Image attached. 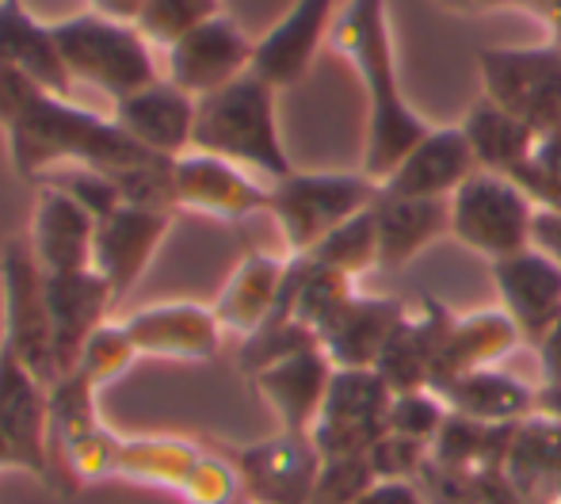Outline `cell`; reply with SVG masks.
I'll use <instances>...</instances> for the list:
<instances>
[{"label":"cell","instance_id":"cell-1","mask_svg":"<svg viewBox=\"0 0 561 504\" xmlns=\"http://www.w3.org/2000/svg\"><path fill=\"white\" fill-rule=\"evenodd\" d=\"M0 126L8 134V157H12L15 176L35 180V184L58 169H96L115 180L126 169L161 161L157 153L141 149L115 119L84 112L73 100L54 96L38 84Z\"/></svg>","mask_w":561,"mask_h":504},{"label":"cell","instance_id":"cell-2","mask_svg":"<svg viewBox=\"0 0 561 504\" xmlns=\"http://www.w3.org/2000/svg\"><path fill=\"white\" fill-rule=\"evenodd\" d=\"M336 54L352 61L355 77L367 96V141H363V172L382 184L413 146L432 130L421 115L409 107L398 81V58H393L390 12L386 0H347L333 20L329 35Z\"/></svg>","mask_w":561,"mask_h":504},{"label":"cell","instance_id":"cell-3","mask_svg":"<svg viewBox=\"0 0 561 504\" xmlns=\"http://www.w3.org/2000/svg\"><path fill=\"white\" fill-rule=\"evenodd\" d=\"M192 149L215 153L226 161L249 169L264 184L290 176L287 149L279 138V119H275V89L260 81L256 73L237 77L222 92H210L195 107V138Z\"/></svg>","mask_w":561,"mask_h":504},{"label":"cell","instance_id":"cell-4","mask_svg":"<svg viewBox=\"0 0 561 504\" xmlns=\"http://www.w3.org/2000/svg\"><path fill=\"white\" fill-rule=\"evenodd\" d=\"M50 31L73 84H89V89L112 96L115 104L164 77L157 50L138 35L134 23L77 12L61 23H50Z\"/></svg>","mask_w":561,"mask_h":504},{"label":"cell","instance_id":"cell-5","mask_svg":"<svg viewBox=\"0 0 561 504\" xmlns=\"http://www.w3.org/2000/svg\"><path fill=\"white\" fill-rule=\"evenodd\" d=\"M378 184L367 172H290L275 180L267 215L279 226L287 256H310L347 218L375 207Z\"/></svg>","mask_w":561,"mask_h":504},{"label":"cell","instance_id":"cell-6","mask_svg":"<svg viewBox=\"0 0 561 504\" xmlns=\"http://www.w3.org/2000/svg\"><path fill=\"white\" fill-rule=\"evenodd\" d=\"M0 310H4L0 344L43 386L58 382L61 371L50 306H46V279L27 238H12L0 249Z\"/></svg>","mask_w":561,"mask_h":504},{"label":"cell","instance_id":"cell-7","mask_svg":"<svg viewBox=\"0 0 561 504\" xmlns=\"http://www.w3.org/2000/svg\"><path fill=\"white\" fill-rule=\"evenodd\" d=\"M447 203L450 238L485 256L489 264L531 245L535 203L519 192L516 180L501 176V172H473Z\"/></svg>","mask_w":561,"mask_h":504},{"label":"cell","instance_id":"cell-8","mask_svg":"<svg viewBox=\"0 0 561 504\" xmlns=\"http://www.w3.org/2000/svg\"><path fill=\"white\" fill-rule=\"evenodd\" d=\"M481 89L496 107L535 126L539 134L561 130V50L539 46H489L481 50Z\"/></svg>","mask_w":561,"mask_h":504},{"label":"cell","instance_id":"cell-9","mask_svg":"<svg viewBox=\"0 0 561 504\" xmlns=\"http://www.w3.org/2000/svg\"><path fill=\"white\" fill-rule=\"evenodd\" d=\"M393 390L375 367H336L310 436L321 459L367 455L390 432Z\"/></svg>","mask_w":561,"mask_h":504},{"label":"cell","instance_id":"cell-10","mask_svg":"<svg viewBox=\"0 0 561 504\" xmlns=\"http://www.w3.org/2000/svg\"><path fill=\"white\" fill-rule=\"evenodd\" d=\"M249 504H310L321 470V451L310 432H275L229 451Z\"/></svg>","mask_w":561,"mask_h":504},{"label":"cell","instance_id":"cell-11","mask_svg":"<svg viewBox=\"0 0 561 504\" xmlns=\"http://www.w3.org/2000/svg\"><path fill=\"white\" fill-rule=\"evenodd\" d=\"M46 393H50V386L38 382L0 344V470H23L50 490Z\"/></svg>","mask_w":561,"mask_h":504},{"label":"cell","instance_id":"cell-12","mask_svg":"<svg viewBox=\"0 0 561 504\" xmlns=\"http://www.w3.org/2000/svg\"><path fill=\"white\" fill-rule=\"evenodd\" d=\"M252 50H256V43L222 12L215 20L199 23L195 31H187L180 43H172L164 50V81L184 89L187 96L203 100L249 73Z\"/></svg>","mask_w":561,"mask_h":504},{"label":"cell","instance_id":"cell-13","mask_svg":"<svg viewBox=\"0 0 561 504\" xmlns=\"http://www.w3.org/2000/svg\"><path fill=\"white\" fill-rule=\"evenodd\" d=\"M172 187H176V210L207 215L218 222H244L249 215L267 210L272 199V184L226 157L199 149H187L172 161Z\"/></svg>","mask_w":561,"mask_h":504},{"label":"cell","instance_id":"cell-14","mask_svg":"<svg viewBox=\"0 0 561 504\" xmlns=\"http://www.w3.org/2000/svg\"><path fill=\"white\" fill-rule=\"evenodd\" d=\"M172 230L169 210H149V207H115L112 215L96 218V241H92V272L112 287L115 298H123L149 260L157 256L164 233Z\"/></svg>","mask_w":561,"mask_h":504},{"label":"cell","instance_id":"cell-15","mask_svg":"<svg viewBox=\"0 0 561 504\" xmlns=\"http://www.w3.org/2000/svg\"><path fill=\"white\" fill-rule=\"evenodd\" d=\"M138 356L180 359V364H207L222 348V325L215 310L199 302H161L141 306L123 318Z\"/></svg>","mask_w":561,"mask_h":504},{"label":"cell","instance_id":"cell-16","mask_svg":"<svg viewBox=\"0 0 561 504\" xmlns=\"http://www.w3.org/2000/svg\"><path fill=\"white\" fill-rule=\"evenodd\" d=\"M336 12V0H295L290 12L264 38H256L252 73L272 84L275 92L298 84L310 73L321 43L333 35Z\"/></svg>","mask_w":561,"mask_h":504},{"label":"cell","instance_id":"cell-17","mask_svg":"<svg viewBox=\"0 0 561 504\" xmlns=\"http://www.w3.org/2000/svg\"><path fill=\"white\" fill-rule=\"evenodd\" d=\"M473 172L481 169L462 126H432L378 187L401 199H450Z\"/></svg>","mask_w":561,"mask_h":504},{"label":"cell","instance_id":"cell-18","mask_svg":"<svg viewBox=\"0 0 561 504\" xmlns=\"http://www.w3.org/2000/svg\"><path fill=\"white\" fill-rule=\"evenodd\" d=\"M195 107H199V100L187 96L184 89H176V84L161 77V81L146 84V89L118 100L112 119L123 126L141 149L176 161V157H184L187 149H192Z\"/></svg>","mask_w":561,"mask_h":504},{"label":"cell","instance_id":"cell-19","mask_svg":"<svg viewBox=\"0 0 561 504\" xmlns=\"http://www.w3.org/2000/svg\"><path fill=\"white\" fill-rule=\"evenodd\" d=\"M333 371V359L321 352V344H313V348L267 364L264 371L252 375V386L267 401L283 432H310L325 405Z\"/></svg>","mask_w":561,"mask_h":504},{"label":"cell","instance_id":"cell-20","mask_svg":"<svg viewBox=\"0 0 561 504\" xmlns=\"http://www.w3.org/2000/svg\"><path fill=\"white\" fill-rule=\"evenodd\" d=\"M96 215L84 210L61 187L38 184L27 245L43 272H92Z\"/></svg>","mask_w":561,"mask_h":504},{"label":"cell","instance_id":"cell-21","mask_svg":"<svg viewBox=\"0 0 561 504\" xmlns=\"http://www.w3.org/2000/svg\"><path fill=\"white\" fill-rule=\"evenodd\" d=\"M493 283L501 310L516 321L527 341H539L554 321H561V267L531 245L493 260Z\"/></svg>","mask_w":561,"mask_h":504},{"label":"cell","instance_id":"cell-22","mask_svg":"<svg viewBox=\"0 0 561 504\" xmlns=\"http://www.w3.org/2000/svg\"><path fill=\"white\" fill-rule=\"evenodd\" d=\"M46 306L54 321V348L58 371H73L89 336L107 321V306L115 302L112 287L96 272H43Z\"/></svg>","mask_w":561,"mask_h":504},{"label":"cell","instance_id":"cell-23","mask_svg":"<svg viewBox=\"0 0 561 504\" xmlns=\"http://www.w3.org/2000/svg\"><path fill=\"white\" fill-rule=\"evenodd\" d=\"M519 341H524L519 325L504 310H496V306L462 313V318L455 313L447 325L444 344H439L436 364H432L428 390H439V386L455 382V378H462L470 371H481V367H501V359L508 356Z\"/></svg>","mask_w":561,"mask_h":504},{"label":"cell","instance_id":"cell-24","mask_svg":"<svg viewBox=\"0 0 561 504\" xmlns=\"http://www.w3.org/2000/svg\"><path fill=\"white\" fill-rule=\"evenodd\" d=\"M501 474L519 504H561V424L542 413L519 421Z\"/></svg>","mask_w":561,"mask_h":504},{"label":"cell","instance_id":"cell-25","mask_svg":"<svg viewBox=\"0 0 561 504\" xmlns=\"http://www.w3.org/2000/svg\"><path fill=\"white\" fill-rule=\"evenodd\" d=\"M290 260L272 256V252H244L237 260V267L229 272L226 287L215 298V318L222 325V333H237L241 341H249L252 333L267 325V318L275 313L283 295V279H287Z\"/></svg>","mask_w":561,"mask_h":504},{"label":"cell","instance_id":"cell-26","mask_svg":"<svg viewBox=\"0 0 561 504\" xmlns=\"http://www.w3.org/2000/svg\"><path fill=\"white\" fill-rule=\"evenodd\" d=\"M405 313L409 310L398 298L352 295L344 310L321 329L318 344L333 359V367H375Z\"/></svg>","mask_w":561,"mask_h":504},{"label":"cell","instance_id":"cell-27","mask_svg":"<svg viewBox=\"0 0 561 504\" xmlns=\"http://www.w3.org/2000/svg\"><path fill=\"white\" fill-rule=\"evenodd\" d=\"M0 66L20 69L23 77L54 96L73 100L77 84L69 77L61 50L54 43L50 23H38L23 8V0H0Z\"/></svg>","mask_w":561,"mask_h":504},{"label":"cell","instance_id":"cell-28","mask_svg":"<svg viewBox=\"0 0 561 504\" xmlns=\"http://www.w3.org/2000/svg\"><path fill=\"white\" fill-rule=\"evenodd\" d=\"M455 313L439 302H424L416 313H405L401 325L393 329L390 344L378 356L375 371L390 382L393 393H413L432 386V364L439 356V344L447 336V325Z\"/></svg>","mask_w":561,"mask_h":504},{"label":"cell","instance_id":"cell-29","mask_svg":"<svg viewBox=\"0 0 561 504\" xmlns=\"http://www.w3.org/2000/svg\"><path fill=\"white\" fill-rule=\"evenodd\" d=\"M375 230H378V267H393L416 260L432 241L450 233V203L447 199H401L378 187L375 199Z\"/></svg>","mask_w":561,"mask_h":504},{"label":"cell","instance_id":"cell-30","mask_svg":"<svg viewBox=\"0 0 561 504\" xmlns=\"http://www.w3.org/2000/svg\"><path fill=\"white\" fill-rule=\"evenodd\" d=\"M436 393L455 416L478 424H519L535 413V398H539L535 386H527L524 378L504 371V367H481V371L439 386Z\"/></svg>","mask_w":561,"mask_h":504},{"label":"cell","instance_id":"cell-31","mask_svg":"<svg viewBox=\"0 0 561 504\" xmlns=\"http://www.w3.org/2000/svg\"><path fill=\"white\" fill-rule=\"evenodd\" d=\"M458 126H462L466 141H470L478 169L501 172V176H512L519 164L531 161L535 141H539V130H535V126H527L512 112L496 107L489 96H481Z\"/></svg>","mask_w":561,"mask_h":504},{"label":"cell","instance_id":"cell-32","mask_svg":"<svg viewBox=\"0 0 561 504\" xmlns=\"http://www.w3.org/2000/svg\"><path fill=\"white\" fill-rule=\"evenodd\" d=\"M203 447H195L192 439L176 436H130L123 439V451H118L115 478L138 485H157V490L180 493V485L187 482L192 467L199 462Z\"/></svg>","mask_w":561,"mask_h":504},{"label":"cell","instance_id":"cell-33","mask_svg":"<svg viewBox=\"0 0 561 504\" xmlns=\"http://www.w3.org/2000/svg\"><path fill=\"white\" fill-rule=\"evenodd\" d=\"M313 264L333 267V272L359 279V275L378 267V230H375V207H367L363 215L347 218L340 230L329 233L318 249L310 252Z\"/></svg>","mask_w":561,"mask_h":504},{"label":"cell","instance_id":"cell-34","mask_svg":"<svg viewBox=\"0 0 561 504\" xmlns=\"http://www.w3.org/2000/svg\"><path fill=\"white\" fill-rule=\"evenodd\" d=\"M215 15H222V0H146L134 27L153 50H169L187 31L215 20Z\"/></svg>","mask_w":561,"mask_h":504},{"label":"cell","instance_id":"cell-35","mask_svg":"<svg viewBox=\"0 0 561 504\" xmlns=\"http://www.w3.org/2000/svg\"><path fill=\"white\" fill-rule=\"evenodd\" d=\"M134 359H141V356H138V348H134L123 321H104V325L89 336V344H84L73 371H81L96 390H104L107 382H115V378H123L130 371Z\"/></svg>","mask_w":561,"mask_h":504},{"label":"cell","instance_id":"cell-36","mask_svg":"<svg viewBox=\"0 0 561 504\" xmlns=\"http://www.w3.org/2000/svg\"><path fill=\"white\" fill-rule=\"evenodd\" d=\"M375 482L378 478L367 455H333L321 459L310 504H355Z\"/></svg>","mask_w":561,"mask_h":504},{"label":"cell","instance_id":"cell-37","mask_svg":"<svg viewBox=\"0 0 561 504\" xmlns=\"http://www.w3.org/2000/svg\"><path fill=\"white\" fill-rule=\"evenodd\" d=\"M450 409L444 405L436 390H413V393H393L390 405V432L409 439H421V444H436V436L444 432Z\"/></svg>","mask_w":561,"mask_h":504},{"label":"cell","instance_id":"cell-38","mask_svg":"<svg viewBox=\"0 0 561 504\" xmlns=\"http://www.w3.org/2000/svg\"><path fill=\"white\" fill-rule=\"evenodd\" d=\"M180 497L187 504H237L241 497V474H237L229 455L203 451L192 467L187 482L180 485Z\"/></svg>","mask_w":561,"mask_h":504},{"label":"cell","instance_id":"cell-39","mask_svg":"<svg viewBox=\"0 0 561 504\" xmlns=\"http://www.w3.org/2000/svg\"><path fill=\"white\" fill-rule=\"evenodd\" d=\"M367 459H370V467H375L378 482H416L421 470L428 467L432 447L421 444V439L386 432V436L367 451Z\"/></svg>","mask_w":561,"mask_h":504},{"label":"cell","instance_id":"cell-40","mask_svg":"<svg viewBox=\"0 0 561 504\" xmlns=\"http://www.w3.org/2000/svg\"><path fill=\"white\" fill-rule=\"evenodd\" d=\"M38 184H50V187H61L66 195H73L84 210H92L96 218L112 215L115 207H123V195H118L115 180L107 172H96V169H58L50 176H43Z\"/></svg>","mask_w":561,"mask_h":504},{"label":"cell","instance_id":"cell-41","mask_svg":"<svg viewBox=\"0 0 561 504\" xmlns=\"http://www.w3.org/2000/svg\"><path fill=\"white\" fill-rule=\"evenodd\" d=\"M416 485L424 490V501L428 504H481L478 474L444 467V462H436V459H428V467L421 470Z\"/></svg>","mask_w":561,"mask_h":504},{"label":"cell","instance_id":"cell-42","mask_svg":"<svg viewBox=\"0 0 561 504\" xmlns=\"http://www.w3.org/2000/svg\"><path fill=\"white\" fill-rule=\"evenodd\" d=\"M531 249L542 252L561 267V207H535L531 218Z\"/></svg>","mask_w":561,"mask_h":504},{"label":"cell","instance_id":"cell-43","mask_svg":"<svg viewBox=\"0 0 561 504\" xmlns=\"http://www.w3.org/2000/svg\"><path fill=\"white\" fill-rule=\"evenodd\" d=\"M355 504H428L416 482H375Z\"/></svg>","mask_w":561,"mask_h":504},{"label":"cell","instance_id":"cell-44","mask_svg":"<svg viewBox=\"0 0 561 504\" xmlns=\"http://www.w3.org/2000/svg\"><path fill=\"white\" fill-rule=\"evenodd\" d=\"M535 352H539L542 382H561V321H554V325L535 341Z\"/></svg>","mask_w":561,"mask_h":504},{"label":"cell","instance_id":"cell-45","mask_svg":"<svg viewBox=\"0 0 561 504\" xmlns=\"http://www.w3.org/2000/svg\"><path fill=\"white\" fill-rule=\"evenodd\" d=\"M531 161L539 164V169H547L550 176H558V180H561V130H547V134H539V141H535Z\"/></svg>","mask_w":561,"mask_h":504},{"label":"cell","instance_id":"cell-46","mask_svg":"<svg viewBox=\"0 0 561 504\" xmlns=\"http://www.w3.org/2000/svg\"><path fill=\"white\" fill-rule=\"evenodd\" d=\"M516 12H527L531 20H539L547 31L561 27V0H512Z\"/></svg>","mask_w":561,"mask_h":504},{"label":"cell","instance_id":"cell-47","mask_svg":"<svg viewBox=\"0 0 561 504\" xmlns=\"http://www.w3.org/2000/svg\"><path fill=\"white\" fill-rule=\"evenodd\" d=\"M141 4H146V0H92L89 12L107 15V20H118V23H134L141 12Z\"/></svg>","mask_w":561,"mask_h":504},{"label":"cell","instance_id":"cell-48","mask_svg":"<svg viewBox=\"0 0 561 504\" xmlns=\"http://www.w3.org/2000/svg\"><path fill=\"white\" fill-rule=\"evenodd\" d=\"M432 4L447 8V12H458V15H485V12H504V8H512V0H432Z\"/></svg>","mask_w":561,"mask_h":504},{"label":"cell","instance_id":"cell-49","mask_svg":"<svg viewBox=\"0 0 561 504\" xmlns=\"http://www.w3.org/2000/svg\"><path fill=\"white\" fill-rule=\"evenodd\" d=\"M535 413L550 416V421L561 424V382H542L539 398H535Z\"/></svg>","mask_w":561,"mask_h":504},{"label":"cell","instance_id":"cell-50","mask_svg":"<svg viewBox=\"0 0 561 504\" xmlns=\"http://www.w3.org/2000/svg\"><path fill=\"white\" fill-rule=\"evenodd\" d=\"M550 43H554L558 50H561V27H558V31H550Z\"/></svg>","mask_w":561,"mask_h":504},{"label":"cell","instance_id":"cell-51","mask_svg":"<svg viewBox=\"0 0 561 504\" xmlns=\"http://www.w3.org/2000/svg\"><path fill=\"white\" fill-rule=\"evenodd\" d=\"M237 504H249V501H237Z\"/></svg>","mask_w":561,"mask_h":504}]
</instances>
